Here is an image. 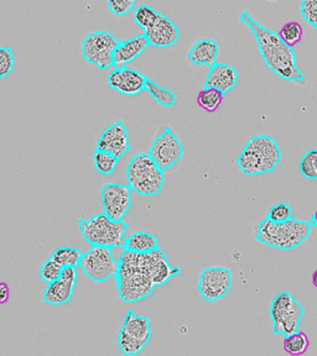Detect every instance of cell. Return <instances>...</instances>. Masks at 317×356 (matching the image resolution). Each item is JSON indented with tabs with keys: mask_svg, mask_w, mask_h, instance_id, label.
Segmentation results:
<instances>
[{
	"mask_svg": "<svg viewBox=\"0 0 317 356\" xmlns=\"http://www.w3.org/2000/svg\"><path fill=\"white\" fill-rule=\"evenodd\" d=\"M118 261V293L125 303H137L150 297L155 287L164 286L181 273L180 268L169 264L160 248L146 254L124 249Z\"/></svg>",
	"mask_w": 317,
	"mask_h": 356,
	"instance_id": "cell-1",
	"label": "cell"
},
{
	"mask_svg": "<svg viewBox=\"0 0 317 356\" xmlns=\"http://www.w3.org/2000/svg\"><path fill=\"white\" fill-rule=\"evenodd\" d=\"M240 22L254 33L259 52L268 68L288 82H305L304 73L296 65L295 51L281 41L278 33L264 28L248 11H242Z\"/></svg>",
	"mask_w": 317,
	"mask_h": 356,
	"instance_id": "cell-2",
	"label": "cell"
},
{
	"mask_svg": "<svg viewBox=\"0 0 317 356\" xmlns=\"http://www.w3.org/2000/svg\"><path fill=\"white\" fill-rule=\"evenodd\" d=\"M314 224L311 220L290 219L285 222H273L267 218L256 225L254 239L278 250L291 251L310 238Z\"/></svg>",
	"mask_w": 317,
	"mask_h": 356,
	"instance_id": "cell-3",
	"label": "cell"
},
{
	"mask_svg": "<svg viewBox=\"0 0 317 356\" xmlns=\"http://www.w3.org/2000/svg\"><path fill=\"white\" fill-rule=\"evenodd\" d=\"M281 161V151L277 141L265 134L256 135L245 144L237 159V165L245 176L272 172Z\"/></svg>",
	"mask_w": 317,
	"mask_h": 356,
	"instance_id": "cell-4",
	"label": "cell"
},
{
	"mask_svg": "<svg viewBox=\"0 0 317 356\" xmlns=\"http://www.w3.org/2000/svg\"><path fill=\"white\" fill-rule=\"evenodd\" d=\"M125 177L132 192L144 197L159 195L165 182V172L159 168L149 152L132 157L125 170Z\"/></svg>",
	"mask_w": 317,
	"mask_h": 356,
	"instance_id": "cell-5",
	"label": "cell"
},
{
	"mask_svg": "<svg viewBox=\"0 0 317 356\" xmlns=\"http://www.w3.org/2000/svg\"><path fill=\"white\" fill-rule=\"evenodd\" d=\"M78 228L84 239L91 246L102 248H124L125 245V233L128 230V222H114L100 213L95 217L84 219L78 218Z\"/></svg>",
	"mask_w": 317,
	"mask_h": 356,
	"instance_id": "cell-6",
	"label": "cell"
},
{
	"mask_svg": "<svg viewBox=\"0 0 317 356\" xmlns=\"http://www.w3.org/2000/svg\"><path fill=\"white\" fill-rule=\"evenodd\" d=\"M269 314L273 322V334H283L284 337H288L300 330L299 327L305 316V309L294 296L284 291L274 297L269 308Z\"/></svg>",
	"mask_w": 317,
	"mask_h": 356,
	"instance_id": "cell-7",
	"label": "cell"
},
{
	"mask_svg": "<svg viewBox=\"0 0 317 356\" xmlns=\"http://www.w3.org/2000/svg\"><path fill=\"white\" fill-rule=\"evenodd\" d=\"M79 266L91 281L102 284L117 276L119 261L113 255L111 248L92 246L84 252Z\"/></svg>",
	"mask_w": 317,
	"mask_h": 356,
	"instance_id": "cell-8",
	"label": "cell"
},
{
	"mask_svg": "<svg viewBox=\"0 0 317 356\" xmlns=\"http://www.w3.org/2000/svg\"><path fill=\"white\" fill-rule=\"evenodd\" d=\"M119 40L106 31H95L89 33L82 41V57L86 61L106 70L113 66V54L117 49Z\"/></svg>",
	"mask_w": 317,
	"mask_h": 356,
	"instance_id": "cell-9",
	"label": "cell"
},
{
	"mask_svg": "<svg viewBox=\"0 0 317 356\" xmlns=\"http://www.w3.org/2000/svg\"><path fill=\"white\" fill-rule=\"evenodd\" d=\"M149 155L164 172L173 168L184 156V145L173 133L170 127L165 125L162 131L157 134L151 144Z\"/></svg>",
	"mask_w": 317,
	"mask_h": 356,
	"instance_id": "cell-10",
	"label": "cell"
},
{
	"mask_svg": "<svg viewBox=\"0 0 317 356\" xmlns=\"http://www.w3.org/2000/svg\"><path fill=\"white\" fill-rule=\"evenodd\" d=\"M232 287V273L226 267L212 266L200 275L197 291L207 302H216L229 295Z\"/></svg>",
	"mask_w": 317,
	"mask_h": 356,
	"instance_id": "cell-11",
	"label": "cell"
},
{
	"mask_svg": "<svg viewBox=\"0 0 317 356\" xmlns=\"http://www.w3.org/2000/svg\"><path fill=\"white\" fill-rule=\"evenodd\" d=\"M103 214L114 222H122L132 207V189L128 184H106L100 189Z\"/></svg>",
	"mask_w": 317,
	"mask_h": 356,
	"instance_id": "cell-12",
	"label": "cell"
},
{
	"mask_svg": "<svg viewBox=\"0 0 317 356\" xmlns=\"http://www.w3.org/2000/svg\"><path fill=\"white\" fill-rule=\"evenodd\" d=\"M132 149L129 143V133L123 120L113 122L111 127L105 129L97 141L95 150L106 151L121 160Z\"/></svg>",
	"mask_w": 317,
	"mask_h": 356,
	"instance_id": "cell-13",
	"label": "cell"
},
{
	"mask_svg": "<svg viewBox=\"0 0 317 356\" xmlns=\"http://www.w3.org/2000/svg\"><path fill=\"white\" fill-rule=\"evenodd\" d=\"M148 77L133 68H116L108 76L111 89L124 95H138L145 90Z\"/></svg>",
	"mask_w": 317,
	"mask_h": 356,
	"instance_id": "cell-14",
	"label": "cell"
},
{
	"mask_svg": "<svg viewBox=\"0 0 317 356\" xmlns=\"http://www.w3.org/2000/svg\"><path fill=\"white\" fill-rule=\"evenodd\" d=\"M145 38L151 46L167 49L176 44L180 38V30L169 17L159 14L150 28L144 31Z\"/></svg>",
	"mask_w": 317,
	"mask_h": 356,
	"instance_id": "cell-15",
	"label": "cell"
},
{
	"mask_svg": "<svg viewBox=\"0 0 317 356\" xmlns=\"http://www.w3.org/2000/svg\"><path fill=\"white\" fill-rule=\"evenodd\" d=\"M149 46L144 33L137 35L132 39L119 41L117 49L113 54V66L116 68H124L127 65L137 60Z\"/></svg>",
	"mask_w": 317,
	"mask_h": 356,
	"instance_id": "cell-16",
	"label": "cell"
},
{
	"mask_svg": "<svg viewBox=\"0 0 317 356\" xmlns=\"http://www.w3.org/2000/svg\"><path fill=\"white\" fill-rule=\"evenodd\" d=\"M238 83V71L227 63H216L207 74L205 87L218 89L223 95L229 93Z\"/></svg>",
	"mask_w": 317,
	"mask_h": 356,
	"instance_id": "cell-17",
	"label": "cell"
},
{
	"mask_svg": "<svg viewBox=\"0 0 317 356\" xmlns=\"http://www.w3.org/2000/svg\"><path fill=\"white\" fill-rule=\"evenodd\" d=\"M219 46L213 39L197 40L189 51V61L195 66H208L217 63Z\"/></svg>",
	"mask_w": 317,
	"mask_h": 356,
	"instance_id": "cell-18",
	"label": "cell"
},
{
	"mask_svg": "<svg viewBox=\"0 0 317 356\" xmlns=\"http://www.w3.org/2000/svg\"><path fill=\"white\" fill-rule=\"evenodd\" d=\"M122 332L133 338L149 343L151 339L150 321L144 316H137L133 309L127 312L123 322Z\"/></svg>",
	"mask_w": 317,
	"mask_h": 356,
	"instance_id": "cell-19",
	"label": "cell"
},
{
	"mask_svg": "<svg viewBox=\"0 0 317 356\" xmlns=\"http://www.w3.org/2000/svg\"><path fill=\"white\" fill-rule=\"evenodd\" d=\"M75 286L67 284L62 280L47 284L42 295V302L50 306H62L72 300Z\"/></svg>",
	"mask_w": 317,
	"mask_h": 356,
	"instance_id": "cell-20",
	"label": "cell"
},
{
	"mask_svg": "<svg viewBox=\"0 0 317 356\" xmlns=\"http://www.w3.org/2000/svg\"><path fill=\"white\" fill-rule=\"evenodd\" d=\"M159 248V241L155 235L145 232H135L125 238V250L133 251L138 254H146L150 251L156 250Z\"/></svg>",
	"mask_w": 317,
	"mask_h": 356,
	"instance_id": "cell-21",
	"label": "cell"
},
{
	"mask_svg": "<svg viewBox=\"0 0 317 356\" xmlns=\"http://www.w3.org/2000/svg\"><path fill=\"white\" fill-rule=\"evenodd\" d=\"M310 346V340L307 334L301 330L284 337L283 349L290 356H301L307 353Z\"/></svg>",
	"mask_w": 317,
	"mask_h": 356,
	"instance_id": "cell-22",
	"label": "cell"
},
{
	"mask_svg": "<svg viewBox=\"0 0 317 356\" xmlns=\"http://www.w3.org/2000/svg\"><path fill=\"white\" fill-rule=\"evenodd\" d=\"M84 252L71 246H63L56 249L51 254V259L62 267H77L82 260Z\"/></svg>",
	"mask_w": 317,
	"mask_h": 356,
	"instance_id": "cell-23",
	"label": "cell"
},
{
	"mask_svg": "<svg viewBox=\"0 0 317 356\" xmlns=\"http://www.w3.org/2000/svg\"><path fill=\"white\" fill-rule=\"evenodd\" d=\"M223 98H224V95L218 89L203 87V89H201L197 95V104L201 109L208 111V113H213V111H217L219 106L222 104Z\"/></svg>",
	"mask_w": 317,
	"mask_h": 356,
	"instance_id": "cell-24",
	"label": "cell"
},
{
	"mask_svg": "<svg viewBox=\"0 0 317 356\" xmlns=\"http://www.w3.org/2000/svg\"><path fill=\"white\" fill-rule=\"evenodd\" d=\"M145 90H148L153 97V99L155 100L156 103H159L160 106L173 108L175 103H176V95L173 93V90L164 88L162 86L151 81L149 78L146 81Z\"/></svg>",
	"mask_w": 317,
	"mask_h": 356,
	"instance_id": "cell-25",
	"label": "cell"
},
{
	"mask_svg": "<svg viewBox=\"0 0 317 356\" xmlns=\"http://www.w3.org/2000/svg\"><path fill=\"white\" fill-rule=\"evenodd\" d=\"M118 346H119V350L122 353L124 356H135L138 355L139 353L144 350L145 346L149 344L146 341L143 340L137 339L130 337L128 334L124 333V332H119L118 334Z\"/></svg>",
	"mask_w": 317,
	"mask_h": 356,
	"instance_id": "cell-26",
	"label": "cell"
},
{
	"mask_svg": "<svg viewBox=\"0 0 317 356\" xmlns=\"http://www.w3.org/2000/svg\"><path fill=\"white\" fill-rule=\"evenodd\" d=\"M118 159L108 154L106 151L95 150L93 152V162H95V171L109 176L116 171L118 165Z\"/></svg>",
	"mask_w": 317,
	"mask_h": 356,
	"instance_id": "cell-27",
	"label": "cell"
},
{
	"mask_svg": "<svg viewBox=\"0 0 317 356\" xmlns=\"http://www.w3.org/2000/svg\"><path fill=\"white\" fill-rule=\"evenodd\" d=\"M278 35L285 44H288L289 47H294L300 42L302 38V26L300 22H286L284 26L280 29Z\"/></svg>",
	"mask_w": 317,
	"mask_h": 356,
	"instance_id": "cell-28",
	"label": "cell"
},
{
	"mask_svg": "<svg viewBox=\"0 0 317 356\" xmlns=\"http://www.w3.org/2000/svg\"><path fill=\"white\" fill-rule=\"evenodd\" d=\"M157 17L159 13L149 6H139L134 9V22L144 31L146 29L150 28Z\"/></svg>",
	"mask_w": 317,
	"mask_h": 356,
	"instance_id": "cell-29",
	"label": "cell"
},
{
	"mask_svg": "<svg viewBox=\"0 0 317 356\" xmlns=\"http://www.w3.org/2000/svg\"><path fill=\"white\" fill-rule=\"evenodd\" d=\"M300 172L307 179H317V149H311L302 155Z\"/></svg>",
	"mask_w": 317,
	"mask_h": 356,
	"instance_id": "cell-30",
	"label": "cell"
},
{
	"mask_svg": "<svg viewBox=\"0 0 317 356\" xmlns=\"http://www.w3.org/2000/svg\"><path fill=\"white\" fill-rule=\"evenodd\" d=\"M268 220L273 222H285L293 219V209L286 203H278L268 211Z\"/></svg>",
	"mask_w": 317,
	"mask_h": 356,
	"instance_id": "cell-31",
	"label": "cell"
},
{
	"mask_svg": "<svg viewBox=\"0 0 317 356\" xmlns=\"http://www.w3.org/2000/svg\"><path fill=\"white\" fill-rule=\"evenodd\" d=\"M62 268L63 267L60 266L52 259L46 260L42 264L41 268H40V277L45 282H47V284H51V282H55L61 276Z\"/></svg>",
	"mask_w": 317,
	"mask_h": 356,
	"instance_id": "cell-32",
	"label": "cell"
},
{
	"mask_svg": "<svg viewBox=\"0 0 317 356\" xmlns=\"http://www.w3.org/2000/svg\"><path fill=\"white\" fill-rule=\"evenodd\" d=\"M15 57L11 49L0 47V78H6L14 71Z\"/></svg>",
	"mask_w": 317,
	"mask_h": 356,
	"instance_id": "cell-33",
	"label": "cell"
},
{
	"mask_svg": "<svg viewBox=\"0 0 317 356\" xmlns=\"http://www.w3.org/2000/svg\"><path fill=\"white\" fill-rule=\"evenodd\" d=\"M300 13L304 20L317 30V0H302Z\"/></svg>",
	"mask_w": 317,
	"mask_h": 356,
	"instance_id": "cell-34",
	"label": "cell"
},
{
	"mask_svg": "<svg viewBox=\"0 0 317 356\" xmlns=\"http://www.w3.org/2000/svg\"><path fill=\"white\" fill-rule=\"evenodd\" d=\"M107 6L114 15L123 17V15L128 14L129 11L133 10L134 6H135V0H109L107 3Z\"/></svg>",
	"mask_w": 317,
	"mask_h": 356,
	"instance_id": "cell-35",
	"label": "cell"
},
{
	"mask_svg": "<svg viewBox=\"0 0 317 356\" xmlns=\"http://www.w3.org/2000/svg\"><path fill=\"white\" fill-rule=\"evenodd\" d=\"M77 268L76 267H63L61 271V276H60V280L62 281H65L67 284H72L76 287V284H77Z\"/></svg>",
	"mask_w": 317,
	"mask_h": 356,
	"instance_id": "cell-36",
	"label": "cell"
},
{
	"mask_svg": "<svg viewBox=\"0 0 317 356\" xmlns=\"http://www.w3.org/2000/svg\"><path fill=\"white\" fill-rule=\"evenodd\" d=\"M10 298V287L4 281H0V305H4Z\"/></svg>",
	"mask_w": 317,
	"mask_h": 356,
	"instance_id": "cell-37",
	"label": "cell"
},
{
	"mask_svg": "<svg viewBox=\"0 0 317 356\" xmlns=\"http://www.w3.org/2000/svg\"><path fill=\"white\" fill-rule=\"evenodd\" d=\"M312 284L315 286L317 289V270H315L314 271V273H312V277H311Z\"/></svg>",
	"mask_w": 317,
	"mask_h": 356,
	"instance_id": "cell-38",
	"label": "cell"
},
{
	"mask_svg": "<svg viewBox=\"0 0 317 356\" xmlns=\"http://www.w3.org/2000/svg\"><path fill=\"white\" fill-rule=\"evenodd\" d=\"M312 224H314V227H316L317 228V209L315 211V213H314V216H312L311 219Z\"/></svg>",
	"mask_w": 317,
	"mask_h": 356,
	"instance_id": "cell-39",
	"label": "cell"
}]
</instances>
